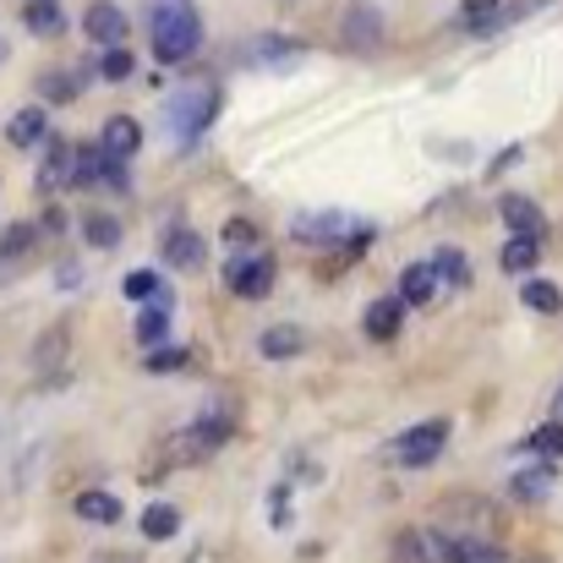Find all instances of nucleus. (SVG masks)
<instances>
[{"label":"nucleus","instance_id":"23","mask_svg":"<svg viewBox=\"0 0 563 563\" xmlns=\"http://www.w3.org/2000/svg\"><path fill=\"white\" fill-rule=\"evenodd\" d=\"M82 82H88V71H49V77H38V93L49 104H66V99L82 93Z\"/></svg>","mask_w":563,"mask_h":563},{"label":"nucleus","instance_id":"8","mask_svg":"<svg viewBox=\"0 0 563 563\" xmlns=\"http://www.w3.org/2000/svg\"><path fill=\"white\" fill-rule=\"evenodd\" d=\"M82 27H88V38L104 44V49L126 44V11H121L115 0H93V5L82 11Z\"/></svg>","mask_w":563,"mask_h":563},{"label":"nucleus","instance_id":"20","mask_svg":"<svg viewBox=\"0 0 563 563\" xmlns=\"http://www.w3.org/2000/svg\"><path fill=\"white\" fill-rule=\"evenodd\" d=\"M22 27L38 33V38H55V33L66 27V16H60L55 0H27V5H22Z\"/></svg>","mask_w":563,"mask_h":563},{"label":"nucleus","instance_id":"37","mask_svg":"<svg viewBox=\"0 0 563 563\" xmlns=\"http://www.w3.org/2000/svg\"><path fill=\"white\" fill-rule=\"evenodd\" d=\"M268 504H274V509H268V520H274V531H285V526H290V487L279 482V487L268 493Z\"/></svg>","mask_w":563,"mask_h":563},{"label":"nucleus","instance_id":"17","mask_svg":"<svg viewBox=\"0 0 563 563\" xmlns=\"http://www.w3.org/2000/svg\"><path fill=\"white\" fill-rule=\"evenodd\" d=\"M165 263L170 268H202V235H191L187 224H176L165 235Z\"/></svg>","mask_w":563,"mask_h":563},{"label":"nucleus","instance_id":"1","mask_svg":"<svg viewBox=\"0 0 563 563\" xmlns=\"http://www.w3.org/2000/svg\"><path fill=\"white\" fill-rule=\"evenodd\" d=\"M202 44V22L191 0H154V55L159 66H181Z\"/></svg>","mask_w":563,"mask_h":563},{"label":"nucleus","instance_id":"21","mask_svg":"<svg viewBox=\"0 0 563 563\" xmlns=\"http://www.w3.org/2000/svg\"><path fill=\"white\" fill-rule=\"evenodd\" d=\"M104 176V148L99 143H77L71 148V187H93Z\"/></svg>","mask_w":563,"mask_h":563},{"label":"nucleus","instance_id":"19","mask_svg":"<svg viewBox=\"0 0 563 563\" xmlns=\"http://www.w3.org/2000/svg\"><path fill=\"white\" fill-rule=\"evenodd\" d=\"M399 318H405V307H399V296H383V301H373L367 307V340H394L399 334Z\"/></svg>","mask_w":563,"mask_h":563},{"label":"nucleus","instance_id":"32","mask_svg":"<svg viewBox=\"0 0 563 563\" xmlns=\"http://www.w3.org/2000/svg\"><path fill=\"white\" fill-rule=\"evenodd\" d=\"M82 235H88L93 246H115V241H121V224H115L110 213H88V219H82Z\"/></svg>","mask_w":563,"mask_h":563},{"label":"nucleus","instance_id":"9","mask_svg":"<svg viewBox=\"0 0 563 563\" xmlns=\"http://www.w3.org/2000/svg\"><path fill=\"white\" fill-rule=\"evenodd\" d=\"M252 66H290V60H301L307 55V44L301 38H279V33H263V38H252L246 49H241Z\"/></svg>","mask_w":563,"mask_h":563},{"label":"nucleus","instance_id":"12","mask_svg":"<svg viewBox=\"0 0 563 563\" xmlns=\"http://www.w3.org/2000/svg\"><path fill=\"white\" fill-rule=\"evenodd\" d=\"M377 38H383V16H377V5L356 0V5L345 11V44H351V49H377Z\"/></svg>","mask_w":563,"mask_h":563},{"label":"nucleus","instance_id":"36","mask_svg":"<svg viewBox=\"0 0 563 563\" xmlns=\"http://www.w3.org/2000/svg\"><path fill=\"white\" fill-rule=\"evenodd\" d=\"M191 356L187 351H176V345H159V351H148V373H176V367H187Z\"/></svg>","mask_w":563,"mask_h":563},{"label":"nucleus","instance_id":"25","mask_svg":"<svg viewBox=\"0 0 563 563\" xmlns=\"http://www.w3.org/2000/svg\"><path fill=\"white\" fill-rule=\"evenodd\" d=\"M537 257H542V241H531V235H515L509 246H504V274H526V268H537Z\"/></svg>","mask_w":563,"mask_h":563},{"label":"nucleus","instance_id":"13","mask_svg":"<svg viewBox=\"0 0 563 563\" xmlns=\"http://www.w3.org/2000/svg\"><path fill=\"white\" fill-rule=\"evenodd\" d=\"M438 296V274H432V263H410L405 274H399V307H427Z\"/></svg>","mask_w":563,"mask_h":563},{"label":"nucleus","instance_id":"7","mask_svg":"<svg viewBox=\"0 0 563 563\" xmlns=\"http://www.w3.org/2000/svg\"><path fill=\"white\" fill-rule=\"evenodd\" d=\"M351 230H356V219H351V213H340V208H318V213H296V219H290V235H296V241H307V246L340 241V235H351Z\"/></svg>","mask_w":563,"mask_h":563},{"label":"nucleus","instance_id":"2","mask_svg":"<svg viewBox=\"0 0 563 563\" xmlns=\"http://www.w3.org/2000/svg\"><path fill=\"white\" fill-rule=\"evenodd\" d=\"M213 110H219V88H213V82H191V88H181V93L170 99L165 121H170V132H176V143H181V148H191V143L208 132Z\"/></svg>","mask_w":563,"mask_h":563},{"label":"nucleus","instance_id":"3","mask_svg":"<svg viewBox=\"0 0 563 563\" xmlns=\"http://www.w3.org/2000/svg\"><path fill=\"white\" fill-rule=\"evenodd\" d=\"M230 432H235V421H230L224 410H213V416H202V421H191L187 432H176L165 454H170L176 465H197V460H208V454H219Z\"/></svg>","mask_w":563,"mask_h":563},{"label":"nucleus","instance_id":"14","mask_svg":"<svg viewBox=\"0 0 563 563\" xmlns=\"http://www.w3.org/2000/svg\"><path fill=\"white\" fill-rule=\"evenodd\" d=\"M55 187H71V143H60V137H49L44 165H38V191H55Z\"/></svg>","mask_w":563,"mask_h":563},{"label":"nucleus","instance_id":"39","mask_svg":"<svg viewBox=\"0 0 563 563\" xmlns=\"http://www.w3.org/2000/svg\"><path fill=\"white\" fill-rule=\"evenodd\" d=\"M553 421H559V427H563V388H559V394H553Z\"/></svg>","mask_w":563,"mask_h":563},{"label":"nucleus","instance_id":"6","mask_svg":"<svg viewBox=\"0 0 563 563\" xmlns=\"http://www.w3.org/2000/svg\"><path fill=\"white\" fill-rule=\"evenodd\" d=\"M224 285H230L235 296H246V301H263V296L274 290V257H263V252H235L230 268H224Z\"/></svg>","mask_w":563,"mask_h":563},{"label":"nucleus","instance_id":"33","mask_svg":"<svg viewBox=\"0 0 563 563\" xmlns=\"http://www.w3.org/2000/svg\"><path fill=\"white\" fill-rule=\"evenodd\" d=\"M498 5H504V0H465V5H460V22H465L471 33H487V22L498 16Z\"/></svg>","mask_w":563,"mask_h":563},{"label":"nucleus","instance_id":"31","mask_svg":"<svg viewBox=\"0 0 563 563\" xmlns=\"http://www.w3.org/2000/svg\"><path fill=\"white\" fill-rule=\"evenodd\" d=\"M33 241H38V230H33V224H11V230L0 235V268H5L11 257H22Z\"/></svg>","mask_w":563,"mask_h":563},{"label":"nucleus","instance_id":"16","mask_svg":"<svg viewBox=\"0 0 563 563\" xmlns=\"http://www.w3.org/2000/svg\"><path fill=\"white\" fill-rule=\"evenodd\" d=\"M71 515L88 520V526H121V498L115 493H77Z\"/></svg>","mask_w":563,"mask_h":563},{"label":"nucleus","instance_id":"35","mask_svg":"<svg viewBox=\"0 0 563 563\" xmlns=\"http://www.w3.org/2000/svg\"><path fill=\"white\" fill-rule=\"evenodd\" d=\"M224 246H230V252H252V246H257V230H252L246 219H230V224H224Z\"/></svg>","mask_w":563,"mask_h":563},{"label":"nucleus","instance_id":"28","mask_svg":"<svg viewBox=\"0 0 563 563\" xmlns=\"http://www.w3.org/2000/svg\"><path fill=\"white\" fill-rule=\"evenodd\" d=\"M137 340H143L148 351H159V345L170 340V312H165V307H154V312H143V318H137Z\"/></svg>","mask_w":563,"mask_h":563},{"label":"nucleus","instance_id":"41","mask_svg":"<svg viewBox=\"0 0 563 563\" xmlns=\"http://www.w3.org/2000/svg\"><path fill=\"white\" fill-rule=\"evenodd\" d=\"M0 55H5V49H0Z\"/></svg>","mask_w":563,"mask_h":563},{"label":"nucleus","instance_id":"22","mask_svg":"<svg viewBox=\"0 0 563 563\" xmlns=\"http://www.w3.org/2000/svg\"><path fill=\"white\" fill-rule=\"evenodd\" d=\"M520 301H526L531 312H548V318L563 312V290L553 279H526V285H520Z\"/></svg>","mask_w":563,"mask_h":563},{"label":"nucleus","instance_id":"15","mask_svg":"<svg viewBox=\"0 0 563 563\" xmlns=\"http://www.w3.org/2000/svg\"><path fill=\"white\" fill-rule=\"evenodd\" d=\"M44 132H49V121H44L38 104H27V110H16V115L5 121V143H11V148H33V143H44Z\"/></svg>","mask_w":563,"mask_h":563},{"label":"nucleus","instance_id":"18","mask_svg":"<svg viewBox=\"0 0 563 563\" xmlns=\"http://www.w3.org/2000/svg\"><path fill=\"white\" fill-rule=\"evenodd\" d=\"M257 351H263L268 362H285V356H301V351H307V334H301L296 323H279V329H268V334L257 340Z\"/></svg>","mask_w":563,"mask_h":563},{"label":"nucleus","instance_id":"29","mask_svg":"<svg viewBox=\"0 0 563 563\" xmlns=\"http://www.w3.org/2000/svg\"><path fill=\"white\" fill-rule=\"evenodd\" d=\"M526 449H531V454H542V465H553V460L563 454V427H559V421L537 427V432L526 438Z\"/></svg>","mask_w":563,"mask_h":563},{"label":"nucleus","instance_id":"38","mask_svg":"<svg viewBox=\"0 0 563 563\" xmlns=\"http://www.w3.org/2000/svg\"><path fill=\"white\" fill-rule=\"evenodd\" d=\"M55 279H60V290H77V279H82V268H77V263H60V274H55Z\"/></svg>","mask_w":563,"mask_h":563},{"label":"nucleus","instance_id":"30","mask_svg":"<svg viewBox=\"0 0 563 563\" xmlns=\"http://www.w3.org/2000/svg\"><path fill=\"white\" fill-rule=\"evenodd\" d=\"M132 66H137V60H132V49H126V44H115V49H104L99 77H104V82H126V77H132Z\"/></svg>","mask_w":563,"mask_h":563},{"label":"nucleus","instance_id":"5","mask_svg":"<svg viewBox=\"0 0 563 563\" xmlns=\"http://www.w3.org/2000/svg\"><path fill=\"white\" fill-rule=\"evenodd\" d=\"M427 548H438V563H509V553L487 537H460V531H432Z\"/></svg>","mask_w":563,"mask_h":563},{"label":"nucleus","instance_id":"24","mask_svg":"<svg viewBox=\"0 0 563 563\" xmlns=\"http://www.w3.org/2000/svg\"><path fill=\"white\" fill-rule=\"evenodd\" d=\"M509 493H515L520 504H537V498H548V493H553V465H537V471H520V476L509 482Z\"/></svg>","mask_w":563,"mask_h":563},{"label":"nucleus","instance_id":"4","mask_svg":"<svg viewBox=\"0 0 563 563\" xmlns=\"http://www.w3.org/2000/svg\"><path fill=\"white\" fill-rule=\"evenodd\" d=\"M443 443H449V416H432V421H421V427L399 432V438H394V449H388V460H394V465H405V471H421V465H432V460L443 454Z\"/></svg>","mask_w":563,"mask_h":563},{"label":"nucleus","instance_id":"11","mask_svg":"<svg viewBox=\"0 0 563 563\" xmlns=\"http://www.w3.org/2000/svg\"><path fill=\"white\" fill-rule=\"evenodd\" d=\"M498 213H504V224H509L515 235H531V241L548 235V219H542V208H537L531 197H515V191H509V197L498 202Z\"/></svg>","mask_w":563,"mask_h":563},{"label":"nucleus","instance_id":"40","mask_svg":"<svg viewBox=\"0 0 563 563\" xmlns=\"http://www.w3.org/2000/svg\"><path fill=\"white\" fill-rule=\"evenodd\" d=\"M520 563H548V559H520Z\"/></svg>","mask_w":563,"mask_h":563},{"label":"nucleus","instance_id":"27","mask_svg":"<svg viewBox=\"0 0 563 563\" xmlns=\"http://www.w3.org/2000/svg\"><path fill=\"white\" fill-rule=\"evenodd\" d=\"M432 274H438V279H449V285H471V257H465V252H454V246H443V252L432 257Z\"/></svg>","mask_w":563,"mask_h":563},{"label":"nucleus","instance_id":"10","mask_svg":"<svg viewBox=\"0 0 563 563\" xmlns=\"http://www.w3.org/2000/svg\"><path fill=\"white\" fill-rule=\"evenodd\" d=\"M99 148H104L115 165H126V159L143 148V126H137L132 115H110V121H104V137H99Z\"/></svg>","mask_w":563,"mask_h":563},{"label":"nucleus","instance_id":"34","mask_svg":"<svg viewBox=\"0 0 563 563\" xmlns=\"http://www.w3.org/2000/svg\"><path fill=\"white\" fill-rule=\"evenodd\" d=\"M121 290H126L132 301H148V296L159 290V274H154V268H132V274L121 279Z\"/></svg>","mask_w":563,"mask_h":563},{"label":"nucleus","instance_id":"26","mask_svg":"<svg viewBox=\"0 0 563 563\" xmlns=\"http://www.w3.org/2000/svg\"><path fill=\"white\" fill-rule=\"evenodd\" d=\"M176 531H181L176 504H154V509L143 515V537H148V542H165V537H176Z\"/></svg>","mask_w":563,"mask_h":563}]
</instances>
